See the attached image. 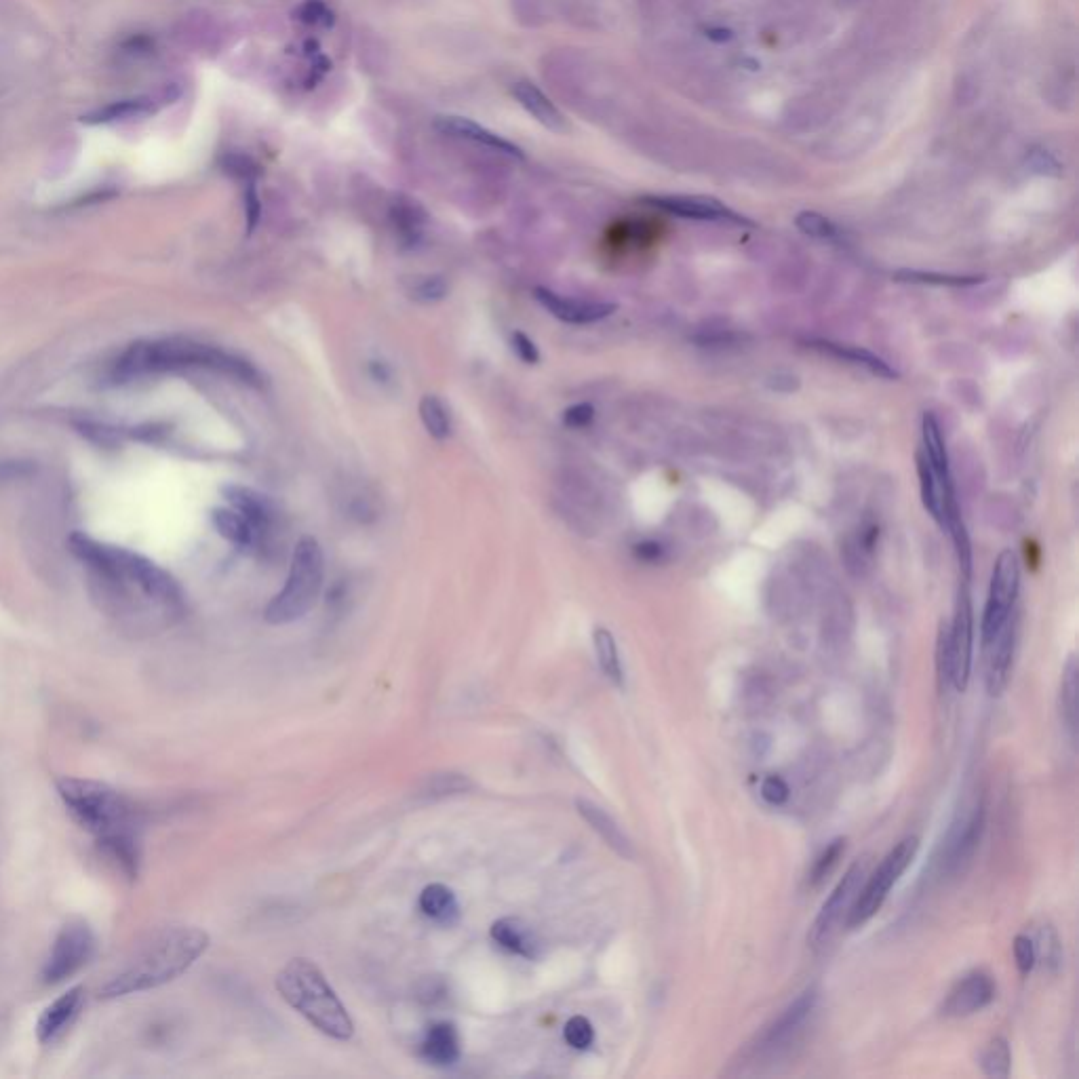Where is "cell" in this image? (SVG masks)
<instances>
[{"instance_id": "43", "label": "cell", "mask_w": 1079, "mask_h": 1079, "mask_svg": "<svg viewBox=\"0 0 1079 1079\" xmlns=\"http://www.w3.org/2000/svg\"><path fill=\"white\" fill-rule=\"evenodd\" d=\"M1037 943H1039V945H1035V940H1033V945H1035V955H1037V957H1042V959H1044V964H1048V966H1058V964H1061V943H1058L1056 934H1054L1050 928H1042V930H1039Z\"/></svg>"}, {"instance_id": "9", "label": "cell", "mask_w": 1079, "mask_h": 1079, "mask_svg": "<svg viewBox=\"0 0 1079 1079\" xmlns=\"http://www.w3.org/2000/svg\"><path fill=\"white\" fill-rule=\"evenodd\" d=\"M95 953V936L85 921H70L53 940L43 968L47 985H60L85 968Z\"/></svg>"}, {"instance_id": "47", "label": "cell", "mask_w": 1079, "mask_h": 1079, "mask_svg": "<svg viewBox=\"0 0 1079 1079\" xmlns=\"http://www.w3.org/2000/svg\"><path fill=\"white\" fill-rule=\"evenodd\" d=\"M510 342H513L515 355H517L523 363H527V365H536V363L540 361L538 346L534 344L532 338H527L523 331H515V333H513V340H510Z\"/></svg>"}, {"instance_id": "8", "label": "cell", "mask_w": 1079, "mask_h": 1079, "mask_svg": "<svg viewBox=\"0 0 1079 1079\" xmlns=\"http://www.w3.org/2000/svg\"><path fill=\"white\" fill-rule=\"evenodd\" d=\"M917 850H919V839L911 835V837L900 839L896 846L886 854V858L881 860L877 871L867 879V884L860 888L846 921L848 928L852 930L862 928L881 907H884L890 890L911 867V862L917 856Z\"/></svg>"}, {"instance_id": "48", "label": "cell", "mask_w": 1079, "mask_h": 1079, "mask_svg": "<svg viewBox=\"0 0 1079 1079\" xmlns=\"http://www.w3.org/2000/svg\"><path fill=\"white\" fill-rule=\"evenodd\" d=\"M260 215H262V205H260V199H258V192H255V186L251 182V184H247V190H245V218H247V232L249 234L255 230V226H258Z\"/></svg>"}, {"instance_id": "31", "label": "cell", "mask_w": 1079, "mask_h": 1079, "mask_svg": "<svg viewBox=\"0 0 1079 1079\" xmlns=\"http://www.w3.org/2000/svg\"><path fill=\"white\" fill-rule=\"evenodd\" d=\"M593 641H595V652H597V660H599L601 671L614 685L622 688V685H624V671H622V662H620V654H618V645H616L614 635L607 629H595Z\"/></svg>"}, {"instance_id": "25", "label": "cell", "mask_w": 1079, "mask_h": 1079, "mask_svg": "<svg viewBox=\"0 0 1079 1079\" xmlns=\"http://www.w3.org/2000/svg\"><path fill=\"white\" fill-rule=\"evenodd\" d=\"M492 938L508 953L534 959L540 951V940L536 932L529 928L519 917H502L492 926Z\"/></svg>"}, {"instance_id": "13", "label": "cell", "mask_w": 1079, "mask_h": 1079, "mask_svg": "<svg viewBox=\"0 0 1079 1079\" xmlns=\"http://www.w3.org/2000/svg\"><path fill=\"white\" fill-rule=\"evenodd\" d=\"M983 833H985V806L983 803H976L970 814H966L953 825L947 839L943 869L951 875L964 873L978 852Z\"/></svg>"}, {"instance_id": "41", "label": "cell", "mask_w": 1079, "mask_h": 1079, "mask_svg": "<svg viewBox=\"0 0 1079 1079\" xmlns=\"http://www.w3.org/2000/svg\"><path fill=\"white\" fill-rule=\"evenodd\" d=\"M447 291H449V285L445 277L433 274V277H424L422 281H418L416 287L411 289V296H414L418 302L433 304V302H441L447 296Z\"/></svg>"}, {"instance_id": "22", "label": "cell", "mask_w": 1079, "mask_h": 1079, "mask_svg": "<svg viewBox=\"0 0 1079 1079\" xmlns=\"http://www.w3.org/2000/svg\"><path fill=\"white\" fill-rule=\"evenodd\" d=\"M428 215L424 207L409 199L405 194L395 196V201L390 205V224L397 232V239L403 249H414L420 245L424 230H426Z\"/></svg>"}, {"instance_id": "38", "label": "cell", "mask_w": 1079, "mask_h": 1079, "mask_svg": "<svg viewBox=\"0 0 1079 1079\" xmlns=\"http://www.w3.org/2000/svg\"><path fill=\"white\" fill-rule=\"evenodd\" d=\"M293 15L298 17V22L315 28H331L336 24V15H333V11L323 0H304Z\"/></svg>"}, {"instance_id": "33", "label": "cell", "mask_w": 1079, "mask_h": 1079, "mask_svg": "<svg viewBox=\"0 0 1079 1079\" xmlns=\"http://www.w3.org/2000/svg\"><path fill=\"white\" fill-rule=\"evenodd\" d=\"M418 411H420V420H422L424 428L428 430L430 437L437 439V441H445L451 435L449 409L439 397H435V395L422 397Z\"/></svg>"}, {"instance_id": "32", "label": "cell", "mask_w": 1079, "mask_h": 1079, "mask_svg": "<svg viewBox=\"0 0 1079 1079\" xmlns=\"http://www.w3.org/2000/svg\"><path fill=\"white\" fill-rule=\"evenodd\" d=\"M894 281L898 283H919V285H940V287H970L983 283L985 277H976V274H943V272H926V270H896Z\"/></svg>"}, {"instance_id": "7", "label": "cell", "mask_w": 1079, "mask_h": 1079, "mask_svg": "<svg viewBox=\"0 0 1079 1079\" xmlns=\"http://www.w3.org/2000/svg\"><path fill=\"white\" fill-rule=\"evenodd\" d=\"M972 647H974V616L968 588L964 584L957 599L955 616L949 626H943L938 635V673L947 677L957 692H966L972 673Z\"/></svg>"}, {"instance_id": "44", "label": "cell", "mask_w": 1079, "mask_h": 1079, "mask_svg": "<svg viewBox=\"0 0 1079 1079\" xmlns=\"http://www.w3.org/2000/svg\"><path fill=\"white\" fill-rule=\"evenodd\" d=\"M1014 961L1018 966V972L1020 974H1029L1033 968H1035V961H1037V955H1035V945H1033V938L1031 936H1025V934H1018L1014 938Z\"/></svg>"}, {"instance_id": "2", "label": "cell", "mask_w": 1079, "mask_h": 1079, "mask_svg": "<svg viewBox=\"0 0 1079 1079\" xmlns=\"http://www.w3.org/2000/svg\"><path fill=\"white\" fill-rule=\"evenodd\" d=\"M209 947V934L192 926L156 932L129 964L100 989L102 999H119L163 987L188 972Z\"/></svg>"}, {"instance_id": "6", "label": "cell", "mask_w": 1079, "mask_h": 1079, "mask_svg": "<svg viewBox=\"0 0 1079 1079\" xmlns=\"http://www.w3.org/2000/svg\"><path fill=\"white\" fill-rule=\"evenodd\" d=\"M323 574L325 557L321 544L312 536L300 538L296 548H293L289 576L283 591L266 607V622L289 624L304 618L319 599L323 588Z\"/></svg>"}, {"instance_id": "1", "label": "cell", "mask_w": 1079, "mask_h": 1079, "mask_svg": "<svg viewBox=\"0 0 1079 1079\" xmlns=\"http://www.w3.org/2000/svg\"><path fill=\"white\" fill-rule=\"evenodd\" d=\"M70 551L116 595L144 599L165 614L182 612L184 595L180 584L150 559L125 551L121 546L97 542L85 534L70 536Z\"/></svg>"}, {"instance_id": "5", "label": "cell", "mask_w": 1079, "mask_h": 1079, "mask_svg": "<svg viewBox=\"0 0 1079 1079\" xmlns=\"http://www.w3.org/2000/svg\"><path fill=\"white\" fill-rule=\"evenodd\" d=\"M57 793L72 818L97 841L133 835L137 818L133 803L110 784L66 776L57 780Z\"/></svg>"}, {"instance_id": "23", "label": "cell", "mask_w": 1079, "mask_h": 1079, "mask_svg": "<svg viewBox=\"0 0 1079 1079\" xmlns=\"http://www.w3.org/2000/svg\"><path fill=\"white\" fill-rule=\"evenodd\" d=\"M576 808L580 812V816L591 825V829L610 846L616 854H620L622 858L626 860H633L635 858V848L631 839L624 835V831L618 827V822L607 814L603 808L595 806L593 801L588 799H576Z\"/></svg>"}, {"instance_id": "46", "label": "cell", "mask_w": 1079, "mask_h": 1079, "mask_svg": "<svg viewBox=\"0 0 1079 1079\" xmlns=\"http://www.w3.org/2000/svg\"><path fill=\"white\" fill-rule=\"evenodd\" d=\"M595 407L591 403H578L563 411V424L570 428H584L593 422Z\"/></svg>"}, {"instance_id": "11", "label": "cell", "mask_w": 1079, "mask_h": 1079, "mask_svg": "<svg viewBox=\"0 0 1079 1079\" xmlns=\"http://www.w3.org/2000/svg\"><path fill=\"white\" fill-rule=\"evenodd\" d=\"M865 865L862 862H854V865L839 879V884L831 892V896L825 900L818 917L814 919L812 930L808 934V943L812 949L820 951L825 949L835 934L839 932V926L843 917L848 921V915L852 911L854 900L862 888V879H865Z\"/></svg>"}, {"instance_id": "10", "label": "cell", "mask_w": 1079, "mask_h": 1079, "mask_svg": "<svg viewBox=\"0 0 1079 1079\" xmlns=\"http://www.w3.org/2000/svg\"><path fill=\"white\" fill-rule=\"evenodd\" d=\"M1018 584H1020L1018 559L1012 551H1004L997 557L995 567H993L989 597H987L985 614H983V626H980L983 643L993 639L999 631L1004 629V624L1012 618V607L1018 595Z\"/></svg>"}, {"instance_id": "28", "label": "cell", "mask_w": 1079, "mask_h": 1079, "mask_svg": "<svg viewBox=\"0 0 1079 1079\" xmlns=\"http://www.w3.org/2000/svg\"><path fill=\"white\" fill-rule=\"evenodd\" d=\"M420 911L439 924H454L460 915L456 894L443 884H430L420 894Z\"/></svg>"}, {"instance_id": "15", "label": "cell", "mask_w": 1079, "mask_h": 1079, "mask_svg": "<svg viewBox=\"0 0 1079 1079\" xmlns=\"http://www.w3.org/2000/svg\"><path fill=\"white\" fill-rule=\"evenodd\" d=\"M995 999V983L985 972H972L951 989L943 1008L949 1018H964L987 1008Z\"/></svg>"}, {"instance_id": "12", "label": "cell", "mask_w": 1079, "mask_h": 1079, "mask_svg": "<svg viewBox=\"0 0 1079 1079\" xmlns=\"http://www.w3.org/2000/svg\"><path fill=\"white\" fill-rule=\"evenodd\" d=\"M816 1002H818L816 987L803 991L795 1002L761 1033V1037L757 1039L755 1052L761 1056H774L782 1050H787L793 1039L797 1037V1033L801 1031V1027L806 1025L808 1018L814 1014Z\"/></svg>"}, {"instance_id": "21", "label": "cell", "mask_w": 1079, "mask_h": 1079, "mask_svg": "<svg viewBox=\"0 0 1079 1079\" xmlns=\"http://www.w3.org/2000/svg\"><path fill=\"white\" fill-rule=\"evenodd\" d=\"M806 344L818 352H822V355H829L833 359H839V361H848L856 367H862L867 369L869 374L877 376V378H886V380H896L900 378L898 371L886 361L881 359L879 355H875V352L867 350V348H860V346H850V344H841V342H833V340H806Z\"/></svg>"}, {"instance_id": "3", "label": "cell", "mask_w": 1079, "mask_h": 1079, "mask_svg": "<svg viewBox=\"0 0 1079 1079\" xmlns=\"http://www.w3.org/2000/svg\"><path fill=\"white\" fill-rule=\"evenodd\" d=\"M199 367L218 371L249 386H262L260 371L249 361L218 346L192 340H142L133 342L114 363V378L127 382L171 369Z\"/></svg>"}, {"instance_id": "35", "label": "cell", "mask_w": 1079, "mask_h": 1079, "mask_svg": "<svg viewBox=\"0 0 1079 1079\" xmlns=\"http://www.w3.org/2000/svg\"><path fill=\"white\" fill-rule=\"evenodd\" d=\"M1061 711H1063V721L1069 728V734L1075 740V732H1077V660L1075 656L1067 660L1065 671H1063Z\"/></svg>"}, {"instance_id": "39", "label": "cell", "mask_w": 1079, "mask_h": 1079, "mask_svg": "<svg viewBox=\"0 0 1079 1079\" xmlns=\"http://www.w3.org/2000/svg\"><path fill=\"white\" fill-rule=\"evenodd\" d=\"M563 1037L567 1046H572L574 1050H586L595 1042V1029L588 1018L572 1016L563 1029Z\"/></svg>"}, {"instance_id": "42", "label": "cell", "mask_w": 1079, "mask_h": 1079, "mask_svg": "<svg viewBox=\"0 0 1079 1079\" xmlns=\"http://www.w3.org/2000/svg\"><path fill=\"white\" fill-rule=\"evenodd\" d=\"M222 167H224L226 173L232 175V178H239V180H243L247 184H251L255 178H258V173H260V167L255 165L249 159V156L237 154V152L226 154L222 159Z\"/></svg>"}, {"instance_id": "19", "label": "cell", "mask_w": 1079, "mask_h": 1079, "mask_svg": "<svg viewBox=\"0 0 1079 1079\" xmlns=\"http://www.w3.org/2000/svg\"><path fill=\"white\" fill-rule=\"evenodd\" d=\"M222 494L228 500V504L234 510H239V513L251 525L253 534H255V544H258L266 534H270L277 510H274L272 502L266 496L258 494L251 487H243V485H226L222 489Z\"/></svg>"}, {"instance_id": "51", "label": "cell", "mask_w": 1079, "mask_h": 1079, "mask_svg": "<svg viewBox=\"0 0 1079 1079\" xmlns=\"http://www.w3.org/2000/svg\"><path fill=\"white\" fill-rule=\"evenodd\" d=\"M369 374L378 384L392 382V367L386 361H369Z\"/></svg>"}, {"instance_id": "30", "label": "cell", "mask_w": 1079, "mask_h": 1079, "mask_svg": "<svg viewBox=\"0 0 1079 1079\" xmlns=\"http://www.w3.org/2000/svg\"><path fill=\"white\" fill-rule=\"evenodd\" d=\"M211 519H213L215 529L220 532V536L226 538L228 542H232L234 546L249 548V546L255 544V534H253L251 525L239 513V510H234L232 506L215 508L211 513Z\"/></svg>"}, {"instance_id": "16", "label": "cell", "mask_w": 1079, "mask_h": 1079, "mask_svg": "<svg viewBox=\"0 0 1079 1079\" xmlns=\"http://www.w3.org/2000/svg\"><path fill=\"white\" fill-rule=\"evenodd\" d=\"M985 647V664H987V673H985V681H987V692L991 696H999L1010 683V675H1012V662H1014V647H1016V626H1014V620L1010 618L1004 629L999 631L993 639H989L987 643H983Z\"/></svg>"}, {"instance_id": "26", "label": "cell", "mask_w": 1079, "mask_h": 1079, "mask_svg": "<svg viewBox=\"0 0 1079 1079\" xmlns=\"http://www.w3.org/2000/svg\"><path fill=\"white\" fill-rule=\"evenodd\" d=\"M513 97L519 102V106L527 112L532 114L534 119L544 125L546 129L551 131H563L565 129V119L561 116V112L557 110V106L548 100V97L529 81H519L513 85Z\"/></svg>"}, {"instance_id": "37", "label": "cell", "mask_w": 1079, "mask_h": 1079, "mask_svg": "<svg viewBox=\"0 0 1079 1079\" xmlns=\"http://www.w3.org/2000/svg\"><path fill=\"white\" fill-rule=\"evenodd\" d=\"M795 224L803 234H808V237L812 239H820V241L839 239V228L829 218H825V215H820L816 211L799 213Z\"/></svg>"}, {"instance_id": "14", "label": "cell", "mask_w": 1079, "mask_h": 1079, "mask_svg": "<svg viewBox=\"0 0 1079 1079\" xmlns=\"http://www.w3.org/2000/svg\"><path fill=\"white\" fill-rule=\"evenodd\" d=\"M643 203L685 220L751 224L747 218H742V215H738L730 207H725L715 199H706V196H647Z\"/></svg>"}, {"instance_id": "27", "label": "cell", "mask_w": 1079, "mask_h": 1079, "mask_svg": "<svg viewBox=\"0 0 1079 1079\" xmlns=\"http://www.w3.org/2000/svg\"><path fill=\"white\" fill-rule=\"evenodd\" d=\"M154 112V104L148 97H133V100H121L112 102L100 110L89 112L83 116L85 125H114V123H129L144 119V116Z\"/></svg>"}, {"instance_id": "45", "label": "cell", "mask_w": 1079, "mask_h": 1079, "mask_svg": "<svg viewBox=\"0 0 1079 1079\" xmlns=\"http://www.w3.org/2000/svg\"><path fill=\"white\" fill-rule=\"evenodd\" d=\"M789 795H791L789 784L780 776H768L761 784V797L768 803H772V806H782V803L789 799Z\"/></svg>"}, {"instance_id": "49", "label": "cell", "mask_w": 1079, "mask_h": 1079, "mask_svg": "<svg viewBox=\"0 0 1079 1079\" xmlns=\"http://www.w3.org/2000/svg\"><path fill=\"white\" fill-rule=\"evenodd\" d=\"M635 557L645 561V563H658L662 557H664V548L662 544L654 542V540H645V542H639L635 548Z\"/></svg>"}, {"instance_id": "18", "label": "cell", "mask_w": 1079, "mask_h": 1079, "mask_svg": "<svg viewBox=\"0 0 1079 1079\" xmlns=\"http://www.w3.org/2000/svg\"><path fill=\"white\" fill-rule=\"evenodd\" d=\"M536 300L551 312L553 317H557L559 321L563 323H570V325H588V323H597L605 317H610L612 312L616 310V304H610V302H588V300H572V298H563L559 296V293L546 289V287H536Z\"/></svg>"}, {"instance_id": "36", "label": "cell", "mask_w": 1079, "mask_h": 1079, "mask_svg": "<svg viewBox=\"0 0 1079 1079\" xmlns=\"http://www.w3.org/2000/svg\"><path fill=\"white\" fill-rule=\"evenodd\" d=\"M843 852H846V839L843 837H837L831 843H827V848L822 850L820 856L814 860V867L810 871V884L814 888L820 886L822 881H827V877L837 867V862L843 856Z\"/></svg>"}, {"instance_id": "40", "label": "cell", "mask_w": 1079, "mask_h": 1079, "mask_svg": "<svg viewBox=\"0 0 1079 1079\" xmlns=\"http://www.w3.org/2000/svg\"><path fill=\"white\" fill-rule=\"evenodd\" d=\"M470 787H473V784H470V780L466 776H460V774H437V776H430L424 793H428L430 797H445V795L464 793Z\"/></svg>"}, {"instance_id": "17", "label": "cell", "mask_w": 1079, "mask_h": 1079, "mask_svg": "<svg viewBox=\"0 0 1079 1079\" xmlns=\"http://www.w3.org/2000/svg\"><path fill=\"white\" fill-rule=\"evenodd\" d=\"M83 1002H85V989L72 987L64 995L57 997L53 1004H49L43 1010V1014L38 1016V1023H36L38 1042L49 1046V1044H55L60 1037H64V1033L74 1025L78 1014H81Z\"/></svg>"}, {"instance_id": "24", "label": "cell", "mask_w": 1079, "mask_h": 1079, "mask_svg": "<svg viewBox=\"0 0 1079 1079\" xmlns=\"http://www.w3.org/2000/svg\"><path fill=\"white\" fill-rule=\"evenodd\" d=\"M420 1052L428 1063L439 1065V1067H449L458 1063L462 1046H460V1033L456 1025L447 1023V1020H441V1023L428 1027L422 1039Z\"/></svg>"}, {"instance_id": "4", "label": "cell", "mask_w": 1079, "mask_h": 1079, "mask_svg": "<svg viewBox=\"0 0 1079 1079\" xmlns=\"http://www.w3.org/2000/svg\"><path fill=\"white\" fill-rule=\"evenodd\" d=\"M277 989L293 1010L327 1037L346 1042L355 1033V1023L346 1006L315 961L306 957L291 959L277 976Z\"/></svg>"}, {"instance_id": "34", "label": "cell", "mask_w": 1079, "mask_h": 1079, "mask_svg": "<svg viewBox=\"0 0 1079 1079\" xmlns=\"http://www.w3.org/2000/svg\"><path fill=\"white\" fill-rule=\"evenodd\" d=\"M980 1067L987 1077L1004 1079L1010 1075L1012 1067V1052L1004 1037H993L985 1046L983 1054H980Z\"/></svg>"}, {"instance_id": "29", "label": "cell", "mask_w": 1079, "mask_h": 1079, "mask_svg": "<svg viewBox=\"0 0 1079 1079\" xmlns=\"http://www.w3.org/2000/svg\"><path fill=\"white\" fill-rule=\"evenodd\" d=\"M921 439H924V451H921V454H924V458L928 460L930 468L938 477L951 479L947 445H945L943 433H940V424L934 418V414H926L924 420H921Z\"/></svg>"}, {"instance_id": "50", "label": "cell", "mask_w": 1079, "mask_h": 1079, "mask_svg": "<svg viewBox=\"0 0 1079 1079\" xmlns=\"http://www.w3.org/2000/svg\"><path fill=\"white\" fill-rule=\"evenodd\" d=\"M123 49L129 53V55H142V53H150L154 49V41L150 36L146 34H135L131 38H127V41L123 43Z\"/></svg>"}, {"instance_id": "20", "label": "cell", "mask_w": 1079, "mask_h": 1079, "mask_svg": "<svg viewBox=\"0 0 1079 1079\" xmlns=\"http://www.w3.org/2000/svg\"><path fill=\"white\" fill-rule=\"evenodd\" d=\"M435 127L445 135L460 137V140H468V142H475V144H483V146L492 148L496 152H502L506 156H513V159H525V154H523V150L519 146L504 140V137H500L498 133L481 127L475 121L464 119V116H439V119L435 121Z\"/></svg>"}]
</instances>
